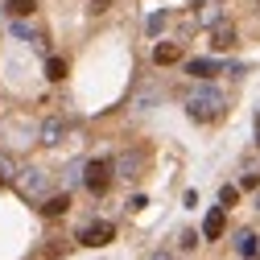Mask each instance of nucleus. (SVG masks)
Here are the masks:
<instances>
[{"label":"nucleus","instance_id":"nucleus-11","mask_svg":"<svg viewBox=\"0 0 260 260\" xmlns=\"http://www.w3.org/2000/svg\"><path fill=\"white\" fill-rule=\"evenodd\" d=\"M236 248H240V256H248V260H256V252H260V240L248 232V227H244V232L236 236Z\"/></svg>","mask_w":260,"mask_h":260},{"label":"nucleus","instance_id":"nucleus-3","mask_svg":"<svg viewBox=\"0 0 260 260\" xmlns=\"http://www.w3.org/2000/svg\"><path fill=\"white\" fill-rule=\"evenodd\" d=\"M112 240H116V227L104 223V219H100V223H87L83 232H79V244H87V248H104V244H112Z\"/></svg>","mask_w":260,"mask_h":260},{"label":"nucleus","instance_id":"nucleus-12","mask_svg":"<svg viewBox=\"0 0 260 260\" xmlns=\"http://www.w3.org/2000/svg\"><path fill=\"white\" fill-rule=\"evenodd\" d=\"M186 71H190L194 79H211V75L219 71V62H211V58H194V62H186Z\"/></svg>","mask_w":260,"mask_h":260},{"label":"nucleus","instance_id":"nucleus-16","mask_svg":"<svg viewBox=\"0 0 260 260\" xmlns=\"http://www.w3.org/2000/svg\"><path fill=\"white\" fill-rule=\"evenodd\" d=\"M67 252H71L67 240H62V244H46V256H50V260H54V256H67Z\"/></svg>","mask_w":260,"mask_h":260},{"label":"nucleus","instance_id":"nucleus-2","mask_svg":"<svg viewBox=\"0 0 260 260\" xmlns=\"http://www.w3.org/2000/svg\"><path fill=\"white\" fill-rule=\"evenodd\" d=\"M83 182L91 194H104L112 186V161H87L83 166Z\"/></svg>","mask_w":260,"mask_h":260},{"label":"nucleus","instance_id":"nucleus-6","mask_svg":"<svg viewBox=\"0 0 260 260\" xmlns=\"http://www.w3.org/2000/svg\"><path fill=\"white\" fill-rule=\"evenodd\" d=\"M62 137H67V120L62 116H50L42 124V145H62Z\"/></svg>","mask_w":260,"mask_h":260},{"label":"nucleus","instance_id":"nucleus-10","mask_svg":"<svg viewBox=\"0 0 260 260\" xmlns=\"http://www.w3.org/2000/svg\"><path fill=\"white\" fill-rule=\"evenodd\" d=\"M67 211H71V199H67V194H54V199L42 203V215H46V219H58V215H67Z\"/></svg>","mask_w":260,"mask_h":260},{"label":"nucleus","instance_id":"nucleus-19","mask_svg":"<svg viewBox=\"0 0 260 260\" xmlns=\"http://www.w3.org/2000/svg\"><path fill=\"white\" fill-rule=\"evenodd\" d=\"M149 260H174V252H166V248H157V252H153Z\"/></svg>","mask_w":260,"mask_h":260},{"label":"nucleus","instance_id":"nucleus-15","mask_svg":"<svg viewBox=\"0 0 260 260\" xmlns=\"http://www.w3.org/2000/svg\"><path fill=\"white\" fill-rule=\"evenodd\" d=\"M236 199H240L236 186H223V190H219V203H223V207H236Z\"/></svg>","mask_w":260,"mask_h":260},{"label":"nucleus","instance_id":"nucleus-7","mask_svg":"<svg viewBox=\"0 0 260 260\" xmlns=\"http://www.w3.org/2000/svg\"><path fill=\"white\" fill-rule=\"evenodd\" d=\"M153 62H157V67H174V62H182V46L178 42H161L153 50Z\"/></svg>","mask_w":260,"mask_h":260},{"label":"nucleus","instance_id":"nucleus-1","mask_svg":"<svg viewBox=\"0 0 260 260\" xmlns=\"http://www.w3.org/2000/svg\"><path fill=\"white\" fill-rule=\"evenodd\" d=\"M186 112H190V120H215L223 112V95L215 87H194L186 95Z\"/></svg>","mask_w":260,"mask_h":260},{"label":"nucleus","instance_id":"nucleus-20","mask_svg":"<svg viewBox=\"0 0 260 260\" xmlns=\"http://www.w3.org/2000/svg\"><path fill=\"white\" fill-rule=\"evenodd\" d=\"M256 145H260V116H256Z\"/></svg>","mask_w":260,"mask_h":260},{"label":"nucleus","instance_id":"nucleus-13","mask_svg":"<svg viewBox=\"0 0 260 260\" xmlns=\"http://www.w3.org/2000/svg\"><path fill=\"white\" fill-rule=\"evenodd\" d=\"M5 9H9L13 17H21V21H25V17H34V13H38V0H9Z\"/></svg>","mask_w":260,"mask_h":260},{"label":"nucleus","instance_id":"nucleus-21","mask_svg":"<svg viewBox=\"0 0 260 260\" xmlns=\"http://www.w3.org/2000/svg\"><path fill=\"white\" fill-rule=\"evenodd\" d=\"M256 215H260V194H256Z\"/></svg>","mask_w":260,"mask_h":260},{"label":"nucleus","instance_id":"nucleus-18","mask_svg":"<svg viewBox=\"0 0 260 260\" xmlns=\"http://www.w3.org/2000/svg\"><path fill=\"white\" fill-rule=\"evenodd\" d=\"M244 190H260V178L256 174H244Z\"/></svg>","mask_w":260,"mask_h":260},{"label":"nucleus","instance_id":"nucleus-14","mask_svg":"<svg viewBox=\"0 0 260 260\" xmlns=\"http://www.w3.org/2000/svg\"><path fill=\"white\" fill-rule=\"evenodd\" d=\"M46 79H50V83L67 79V62H62V58H50V62H46Z\"/></svg>","mask_w":260,"mask_h":260},{"label":"nucleus","instance_id":"nucleus-5","mask_svg":"<svg viewBox=\"0 0 260 260\" xmlns=\"http://www.w3.org/2000/svg\"><path fill=\"white\" fill-rule=\"evenodd\" d=\"M236 42H240V34H236L232 21H215V25H211V46H215V50H232Z\"/></svg>","mask_w":260,"mask_h":260},{"label":"nucleus","instance_id":"nucleus-8","mask_svg":"<svg viewBox=\"0 0 260 260\" xmlns=\"http://www.w3.org/2000/svg\"><path fill=\"white\" fill-rule=\"evenodd\" d=\"M227 207H215L211 215H207V223H203V236H211V240H219L223 236V227H227V215H223Z\"/></svg>","mask_w":260,"mask_h":260},{"label":"nucleus","instance_id":"nucleus-4","mask_svg":"<svg viewBox=\"0 0 260 260\" xmlns=\"http://www.w3.org/2000/svg\"><path fill=\"white\" fill-rule=\"evenodd\" d=\"M112 170H116L124 182H137L141 170H145V153H141V149H137V153H120V157L112 161Z\"/></svg>","mask_w":260,"mask_h":260},{"label":"nucleus","instance_id":"nucleus-9","mask_svg":"<svg viewBox=\"0 0 260 260\" xmlns=\"http://www.w3.org/2000/svg\"><path fill=\"white\" fill-rule=\"evenodd\" d=\"M21 190L38 199V194L46 190V174H42V170H25V174H21Z\"/></svg>","mask_w":260,"mask_h":260},{"label":"nucleus","instance_id":"nucleus-17","mask_svg":"<svg viewBox=\"0 0 260 260\" xmlns=\"http://www.w3.org/2000/svg\"><path fill=\"white\" fill-rule=\"evenodd\" d=\"M108 9H112V0H91V13H95V17L108 13Z\"/></svg>","mask_w":260,"mask_h":260}]
</instances>
